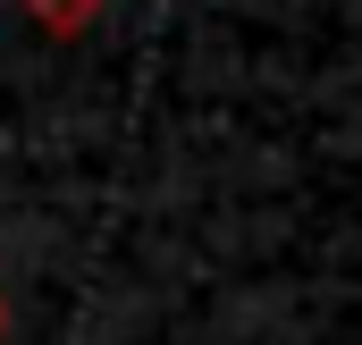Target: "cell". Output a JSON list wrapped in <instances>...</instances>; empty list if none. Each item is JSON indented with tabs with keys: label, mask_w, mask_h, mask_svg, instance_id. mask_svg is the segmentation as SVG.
I'll return each mask as SVG.
<instances>
[{
	"label": "cell",
	"mask_w": 362,
	"mask_h": 345,
	"mask_svg": "<svg viewBox=\"0 0 362 345\" xmlns=\"http://www.w3.org/2000/svg\"><path fill=\"white\" fill-rule=\"evenodd\" d=\"M25 17H34L51 42H76L93 17H101V0H25Z\"/></svg>",
	"instance_id": "obj_1"
},
{
	"label": "cell",
	"mask_w": 362,
	"mask_h": 345,
	"mask_svg": "<svg viewBox=\"0 0 362 345\" xmlns=\"http://www.w3.org/2000/svg\"><path fill=\"white\" fill-rule=\"evenodd\" d=\"M0 337H8V295H0Z\"/></svg>",
	"instance_id": "obj_2"
}]
</instances>
